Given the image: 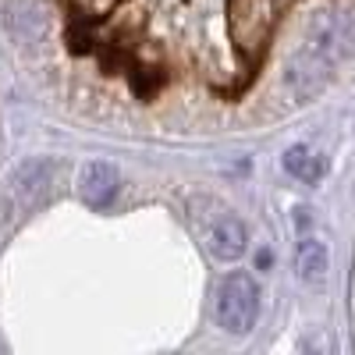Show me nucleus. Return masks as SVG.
<instances>
[{
	"mask_svg": "<svg viewBox=\"0 0 355 355\" xmlns=\"http://www.w3.org/2000/svg\"><path fill=\"white\" fill-rule=\"evenodd\" d=\"M306 53L327 61L338 68L341 61L355 57V8H320L309 15L302 28V43Z\"/></svg>",
	"mask_w": 355,
	"mask_h": 355,
	"instance_id": "f257e3e1",
	"label": "nucleus"
},
{
	"mask_svg": "<svg viewBox=\"0 0 355 355\" xmlns=\"http://www.w3.org/2000/svg\"><path fill=\"white\" fill-rule=\"evenodd\" d=\"M259 316V288L245 270H234L217 288V323L227 334H249Z\"/></svg>",
	"mask_w": 355,
	"mask_h": 355,
	"instance_id": "f03ea898",
	"label": "nucleus"
},
{
	"mask_svg": "<svg viewBox=\"0 0 355 355\" xmlns=\"http://www.w3.org/2000/svg\"><path fill=\"white\" fill-rule=\"evenodd\" d=\"M295 231H299V245H295V270L306 284H323L327 281V270H331V252H327V242H323V231L313 217V210L299 206L295 210Z\"/></svg>",
	"mask_w": 355,
	"mask_h": 355,
	"instance_id": "7ed1b4c3",
	"label": "nucleus"
},
{
	"mask_svg": "<svg viewBox=\"0 0 355 355\" xmlns=\"http://www.w3.org/2000/svg\"><path fill=\"white\" fill-rule=\"evenodd\" d=\"M331 75H334V68L327 61H320V57H313V53H306L299 46V50L288 57V64H284L281 89H284V96L295 107H302V103H309L313 96L323 93V85L331 82Z\"/></svg>",
	"mask_w": 355,
	"mask_h": 355,
	"instance_id": "20e7f679",
	"label": "nucleus"
},
{
	"mask_svg": "<svg viewBox=\"0 0 355 355\" xmlns=\"http://www.w3.org/2000/svg\"><path fill=\"white\" fill-rule=\"evenodd\" d=\"M50 178H53V164L50 160H33V164H25L15 178H11V185L4 192V217H15V214H25V210H33V206L43 199V192L50 189Z\"/></svg>",
	"mask_w": 355,
	"mask_h": 355,
	"instance_id": "39448f33",
	"label": "nucleus"
},
{
	"mask_svg": "<svg viewBox=\"0 0 355 355\" xmlns=\"http://www.w3.org/2000/svg\"><path fill=\"white\" fill-rule=\"evenodd\" d=\"M202 239H206V249H210L217 259H239L245 252V227L239 217L231 214H217V217H202Z\"/></svg>",
	"mask_w": 355,
	"mask_h": 355,
	"instance_id": "423d86ee",
	"label": "nucleus"
},
{
	"mask_svg": "<svg viewBox=\"0 0 355 355\" xmlns=\"http://www.w3.org/2000/svg\"><path fill=\"white\" fill-rule=\"evenodd\" d=\"M78 196L93 210H107L117 196V171L107 160H89L78 174Z\"/></svg>",
	"mask_w": 355,
	"mask_h": 355,
	"instance_id": "0eeeda50",
	"label": "nucleus"
},
{
	"mask_svg": "<svg viewBox=\"0 0 355 355\" xmlns=\"http://www.w3.org/2000/svg\"><path fill=\"white\" fill-rule=\"evenodd\" d=\"M8 25L21 43H40L46 36V11L36 4V0H18V4H11V11H8Z\"/></svg>",
	"mask_w": 355,
	"mask_h": 355,
	"instance_id": "6e6552de",
	"label": "nucleus"
},
{
	"mask_svg": "<svg viewBox=\"0 0 355 355\" xmlns=\"http://www.w3.org/2000/svg\"><path fill=\"white\" fill-rule=\"evenodd\" d=\"M284 171L291 178H299V182L306 185H316L323 174H327V160H323L313 146H291V150H284Z\"/></svg>",
	"mask_w": 355,
	"mask_h": 355,
	"instance_id": "1a4fd4ad",
	"label": "nucleus"
}]
</instances>
